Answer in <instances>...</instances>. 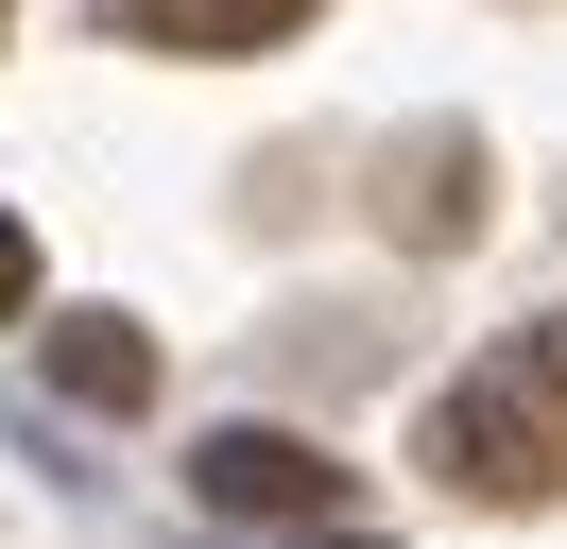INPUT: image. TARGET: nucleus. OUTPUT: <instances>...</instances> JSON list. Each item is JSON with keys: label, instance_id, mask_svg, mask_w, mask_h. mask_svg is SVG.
<instances>
[{"label": "nucleus", "instance_id": "nucleus-1", "mask_svg": "<svg viewBox=\"0 0 567 549\" xmlns=\"http://www.w3.org/2000/svg\"><path fill=\"white\" fill-rule=\"evenodd\" d=\"M413 464L447 480V498H482V515L567 498V309H533L498 361H464L447 395L413 412Z\"/></svg>", "mask_w": 567, "mask_h": 549}, {"label": "nucleus", "instance_id": "nucleus-2", "mask_svg": "<svg viewBox=\"0 0 567 549\" xmlns=\"http://www.w3.org/2000/svg\"><path fill=\"white\" fill-rule=\"evenodd\" d=\"M189 498L207 515H344V464L292 446V429H207L189 446Z\"/></svg>", "mask_w": 567, "mask_h": 549}, {"label": "nucleus", "instance_id": "nucleus-3", "mask_svg": "<svg viewBox=\"0 0 567 549\" xmlns=\"http://www.w3.org/2000/svg\"><path fill=\"white\" fill-rule=\"evenodd\" d=\"M138 52H189V69H224V52H276V34H310V0H104Z\"/></svg>", "mask_w": 567, "mask_h": 549}, {"label": "nucleus", "instance_id": "nucleus-4", "mask_svg": "<svg viewBox=\"0 0 567 549\" xmlns=\"http://www.w3.org/2000/svg\"><path fill=\"white\" fill-rule=\"evenodd\" d=\"M395 240H482V137H395Z\"/></svg>", "mask_w": 567, "mask_h": 549}, {"label": "nucleus", "instance_id": "nucleus-5", "mask_svg": "<svg viewBox=\"0 0 567 549\" xmlns=\"http://www.w3.org/2000/svg\"><path fill=\"white\" fill-rule=\"evenodd\" d=\"M52 377H70V412H155V343L121 309H70L52 327Z\"/></svg>", "mask_w": 567, "mask_h": 549}, {"label": "nucleus", "instance_id": "nucleus-6", "mask_svg": "<svg viewBox=\"0 0 567 549\" xmlns=\"http://www.w3.org/2000/svg\"><path fill=\"white\" fill-rule=\"evenodd\" d=\"M35 309V240H18V206H0V327Z\"/></svg>", "mask_w": 567, "mask_h": 549}, {"label": "nucleus", "instance_id": "nucleus-7", "mask_svg": "<svg viewBox=\"0 0 567 549\" xmlns=\"http://www.w3.org/2000/svg\"><path fill=\"white\" fill-rule=\"evenodd\" d=\"M344 549H361V532H344Z\"/></svg>", "mask_w": 567, "mask_h": 549}]
</instances>
